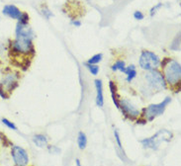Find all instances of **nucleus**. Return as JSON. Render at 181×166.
Returning a JSON list of instances; mask_svg holds the SVG:
<instances>
[{"label": "nucleus", "instance_id": "17", "mask_svg": "<svg viewBox=\"0 0 181 166\" xmlns=\"http://www.w3.org/2000/svg\"><path fill=\"white\" fill-rule=\"evenodd\" d=\"M102 59H103L102 53H97V55H95L92 57H90V59L87 60V63H89V64H98L99 62L102 60Z\"/></svg>", "mask_w": 181, "mask_h": 166}, {"label": "nucleus", "instance_id": "23", "mask_svg": "<svg viewBox=\"0 0 181 166\" xmlns=\"http://www.w3.org/2000/svg\"><path fill=\"white\" fill-rule=\"evenodd\" d=\"M161 6H162V3H157V5L153 6V8H151V9H150V16H151V17H153V16L155 13H157V11Z\"/></svg>", "mask_w": 181, "mask_h": 166}, {"label": "nucleus", "instance_id": "15", "mask_svg": "<svg viewBox=\"0 0 181 166\" xmlns=\"http://www.w3.org/2000/svg\"><path fill=\"white\" fill-rule=\"evenodd\" d=\"M125 68H126V62H125V60H118L115 63L111 66V69L113 70V71L124 72Z\"/></svg>", "mask_w": 181, "mask_h": 166}, {"label": "nucleus", "instance_id": "22", "mask_svg": "<svg viewBox=\"0 0 181 166\" xmlns=\"http://www.w3.org/2000/svg\"><path fill=\"white\" fill-rule=\"evenodd\" d=\"M0 97H1L2 99H5V100H7V99H9L10 95L8 94L5 90H4L1 86H0Z\"/></svg>", "mask_w": 181, "mask_h": 166}, {"label": "nucleus", "instance_id": "4", "mask_svg": "<svg viewBox=\"0 0 181 166\" xmlns=\"http://www.w3.org/2000/svg\"><path fill=\"white\" fill-rule=\"evenodd\" d=\"M171 138H172V134L170 132H168L166 130H161L151 136V138L141 140V143L146 148L157 149L158 145L161 144V142H170Z\"/></svg>", "mask_w": 181, "mask_h": 166}, {"label": "nucleus", "instance_id": "10", "mask_svg": "<svg viewBox=\"0 0 181 166\" xmlns=\"http://www.w3.org/2000/svg\"><path fill=\"white\" fill-rule=\"evenodd\" d=\"M95 88H96V105L99 108L104 106V95H103V83L101 79H95Z\"/></svg>", "mask_w": 181, "mask_h": 166}, {"label": "nucleus", "instance_id": "13", "mask_svg": "<svg viewBox=\"0 0 181 166\" xmlns=\"http://www.w3.org/2000/svg\"><path fill=\"white\" fill-rule=\"evenodd\" d=\"M33 142H34V143H35L38 147H40V148L46 147L48 145V139H47V136L44 135H41V134L34 135Z\"/></svg>", "mask_w": 181, "mask_h": 166}, {"label": "nucleus", "instance_id": "21", "mask_svg": "<svg viewBox=\"0 0 181 166\" xmlns=\"http://www.w3.org/2000/svg\"><path fill=\"white\" fill-rule=\"evenodd\" d=\"M42 13H43V15L46 16V18H47V19H49V18L52 17V16H54V14L50 11V9L46 5H44L43 9H42Z\"/></svg>", "mask_w": 181, "mask_h": 166}, {"label": "nucleus", "instance_id": "6", "mask_svg": "<svg viewBox=\"0 0 181 166\" xmlns=\"http://www.w3.org/2000/svg\"><path fill=\"white\" fill-rule=\"evenodd\" d=\"M19 78L20 75L15 72L6 73L3 76L2 80L0 81V86L6 91V92L11 95V93L19 86Z\"/></svg>", "mask_w": 181, "mask_h": 166}, {"label": "nucleus", "instance_id": "27", "mask_svg": "<svg viewBox=\"0 0 181 166\" xmlns=\"http://www.w3.org/2000/svg\"><path fill=\"white\" fill-rule=\"evenodd\" d=\"M75 165H76V166H81V162H80V160H79L78 158L75 159Z\"/></svg>", "mask_w": 181, "mask_h": 166}, {"label": "nucleus", "instance_id": "5", "mask_svg": "<svg viewBox=\"0 0 181 166\" xmlns=\"http://www.w3.org/2000/svg\"><path fill=\"white\" fill-rule=\"evenodd\" d=\"M145 79L150 88L155 91H161L162 89L166 88V82L163 74L157 69L150 70L148 73H146Z\"/></svg>", "mask_w": 181, "mask_h": 166}, {"label": "nucleus", "instance_id": "12", "mask_svg": "<svg viewBox=\"0 0 181 166\" xmlns=\"http://www.w3.org/2000/svg\"><path fill=\"white\" fill-rule=\"evenodd\" d=\"M124 73L126 74V75H127V78H126V80H127L128 83H131L135 79V78L137 77V75H138L137 68H136V66H135L134 64H131V65H129L128 67H126Z\"/></svg>", "mask_w": 181, "mask_h": 166}, {"label": "nucleus", "instance_id": "16", "mask_svg": "<svg viewBox=\"0 0 181 166\" xmlns=\"http://www.w3.org/2000/svg\"><path fill=\"white\" fill-rule=\"evenodd\" d=\"M84 65H85V67L89 70V72L92 74V75L96 76L99 73L100 68L97 64H89V63H87V62H84Z\"/></svg>", "mask_w": 181, "mask_h": 166}, {"label": "nucleus", "instance_id": "8", "mask_svg": "<svg viewBox=\"0 0 181 166\" xmlns=\"http://www.w3.org/2000/svg\"><path fill=\"white\" fill-rule=\"evenodd\" d=\"M126 118L135 120L141 115V112L133 105V103L128 99H120V109Z\"/></svg>", "mask_w": 181, "mask_h": 166}, {"label": "nucleus", "instance_id": "3", "mask_svg": "<svg viewBox=\"0 0 181 166\" xmlns=\"http://www.w3.org/2000/svg\"><path fill=\"white\" fill-rule=\"evenodd\" d=\"M159 63H161V59L157 55L150 51H142L141 53L140 60H139V64H140L141 68L146 71H150V70L157 69Z\"/></svg>", "mask_w": 181, "mask_h": 166}, {"label": "nucleus", "instance_id": "7", "mask_svg": "<svg viewBox=\"0 0 181 166\" xmlns=\"http://www.w3.org/2000/svg\"><path fill=\"white\" fill-rule=\"evenodd\" d=\"M11 156L15 166H27L29 163V155L26 149L19 145L11 146Z\"/></svg>", "mask_w": 181, "mask_h": 166}, {"label": "nucleus", "instance_id": "11", "mask_svg": "<svg viewBox=\"0 0 181 166\" xmlns=\"http://www.w3.org/2000/svg\"><path fill=\"white\" fill-rule=\"evenodd\" d=\"M109 89L111 91L113 103L115 104L117 109H120V96H119V94H118V87L115 81H113V80L109 81Z\"/></svg>", "mask_w": 181, "mask_h": 166}, {"label": "nucleus", "instance_id": "2", "mask_svg": "<svg viewBox=\"0 0 181 166\" xmlns=\"http://www.w3.org/2000/svg\"><path fill=\"white\" fill-rule=\"evenodd\" d=\"M170 103H171V98L165 97L164 100L161 103L151 104V105H150L149 107L144 108V109H142L144 118L149 122L153 121L157 117H158V116H161L164 113L166 107L168 106V104H170Z\"/></svg>", "mask_w": 181, "mask_h": 166}, {"label": "nucleus", "instance_id": "14", "mask_svg": "<svg viewBox=\"0 0 181 166\" xmlns=\"http://www.w3.org/2000/svg\"><path fill=\"white\" fill-rule=\"evenodd\" d=\"M77 143L78 147L80 149H84L87 145V136L83 132H79L78 136H77Z\"/></svg>", "mask_w": 181, "mask_h": 166}, {"label": "nucleus", "instance_id": "26", "mask_svg": "<svg viewBox=\"0 0 181 166\" xmlns=\"http://www.w3.org/2000/svg\"><path fill=\"white\" fill-rule=\"evenodd\" d=\"M146 122H148V121H146V120L144 118L142 120H138V121H137V124H142V125H144V124H146Z\"/></svg>", "mask_w": 181, "mask_h": 166}, {"label": "nucleus", "instance_id": "19", "mask_svg": "<svg viewBox=\"0 0 181 166\" xmlns=\"http://www.w3.org/2000/svg\"><path fill=\"white\" fill-rule=\"evenodd\" d=\"M2 123H3V125H5V126L8 128H10V130H13V131H17L18 128H17V127H16V125L13 123V122H11V121H9L8 119H6V118H3L2 120Z\"/></svg>", "mask_w": 181, "mask_h": 166}, {"label": "nucleus", "instance_id": "9", "mask_svg": "<svg viewBox=\"0 0 181 166\" xmlns=\"http://www.w3.org/2000/svg\"><path fill=\"white\" fill-rule=\"evenodd\" d=\"M2 13L4 15L8 16V17L12 18V19L18 20L20 18L21 14H22V11H21L19 8L17 6H15V5H12V4H7V5H5L3 7Z\"/></svg>", "mask_w": 181, "mask_h": 166}, {"label": "nucleus", "instance_id": "24", "mask_svg": "<svg viewBox=\"0 0 181 166\" xmlns=\"http://www.w3.org/2000/svg\"><path fill=\"white\" fill-rule=\"evenodd\" d=\"M134 18L136 20H142L145 18V15L142 14V12H141V11H135Z\"/></svg>", "mask_w": 181, "mask_h": 166}, {"label": "nucleus", "instance_id": "18", "mask_svg": "<svg viewBox=\"0 0 181 166\" xmlns=\"http://www.w3.org/2000/svg\"><path fill=\"white\" fill-rule=\"evenodd\" d=\"M29 20H30V16H29V14L27 13V12H22L20 18L18 19V21H19L18 23L22 24V25H28Z\"/></svg>", "mask_w": 181, "mask_h": 166}, {"label": "nucleus", "instance_id": "25", "mask_svg": "<svg viewBox=\"0 0 181 166\" xmlns=\"http://www.w3.org/2000/svg\"><path fill=\"white\" fill-rule=\"evenodd\" d=\"M71 24L75 27H80L81 26V22L79 20H72L71 21Z\"/></svg>", "mask_w": 181, "mask_h": 166}, {"label": "nucleus", "instance_id": "20", "mask_svg": "<svg viewBox=\"0 0 181 166\" xmlns=\"http://www.w3.org/2000/svg\"><path fill=\"white\" fill-rule=\"evenodd\" d=\"M114 135H115V139H116V143L118 144V146L121 149V150H123V146H122V143H121V138H120V135H119V132L117 130H114Z\"/></svg>", "mask_w": 181, "mask_h": 166}, {"label": "nucleus", "instance_id": "1", "mask_svg": "<svg viewBox=\"0 0 181 166\" xmlns=\"http://www.w3.org/2000/svg\"><path fill=\"white\" fill-rule=\"evenodd\" d=\"M162 70L163 77L166 82V85L168 84L171 89L173 87L176 88V92L180 91V79H181V65L180 62L175 60H170L169 62L164 66Z\"/></svg>", "mask_w": 181, "mask_h": 166}]
</instances>
